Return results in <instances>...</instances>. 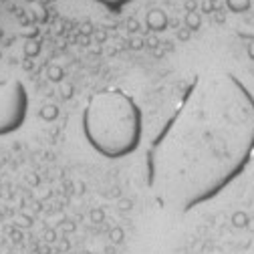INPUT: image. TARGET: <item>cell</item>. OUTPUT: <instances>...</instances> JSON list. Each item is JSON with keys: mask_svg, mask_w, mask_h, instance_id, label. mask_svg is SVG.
I'll use <instances>...</instances> for the list:
<instances>
[{"mask_svg": "<svg viewBox=\"0 0 254 254\" xmlns=\"http://www.w3.org/2000/svg\"><path fill=\"white\" fill-rule=\"evenodd\" d=\"M252 153V93L234 75H204L188 89L153 143L151 188L170 206L190 210L230 186Z\"/></svg>", "mask_w": 254, "mask_h": 254, "instance_id": "obj_1", "label": "cell"}, {"mask_svg": "<svg viewBox=\"0 0 254 254\" xmlns=\"http://www.w3.org/2000/svg\"><path fill=\"white\" fill-rule=\"evenodd\" d=\"M28 115V93L18 79L0 83V137L18 131Z\"/></svg>", "mask_w": 254, "mask_h": 254, "instance_id": "obj_3", "label": "cell"}, {"mask_svg": "<svg viewBox=\"0 0 254 254\" xmlns=\"http://www.w3.org/2000/svg\"><path fill=\"white\" fill-rule=\"evenodd\" d=\"M81 127L87 143L107 160L131 155L143 137L141 109L119 89L95 93L83 109Z\"/></svg>", "mask_w": 254, "mask_h": 254, "instance_id": "obj_2", "label": "cell"}, {"mask_svg": "<svg viewBox=\"0 0 254 254\" xmlns=\"http://www.w3.org/2000/svg\"><path fill=\"white\" fill-rule=\"evenodd\" d=\"M93 2H97V4L105 6L107 10H113V12H117V10H121L123 6H127V4H129V2H133V0H93Z\"/></svg>", "mask_w": 254, "mask_h": 254, "instance_id": "obj_4", "label": "cell"}]
</instances>
